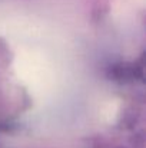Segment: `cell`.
I'll return each instance as SVG.
<instances>
[{
  "label": "cell",
  "mask_w": 146,
  "mask_h": 148,
  "mask_svg": "<svg viewBox=\"0 0 146 148\" xmlns=\"http://www.w3.org/2000/svg\"><path fill=\"white\" fill-rule=\"evenodd\" d=\"M14 72L29 94L39 99L50 97L60 78L53 53L46 48L29 43L19 46L14 58Z\"/></svg>",
  "instance_id": "1"
}]
</instances>
